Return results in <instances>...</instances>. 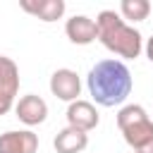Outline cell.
<instances>
[{"label":"cell","mask_w":153,"mask_h":153,"mask_svg":"<svg viewBox=\"0 0 153 153\" xmlns=\"http://www.w3.org/2000/svg\"><path fill=\"white\" fill-rule=\"evenodd\" d=\"M14 115L22 124L26 127H36V124H43L45 117H48V103L36 96V93H26L22 96L17 103H14Z\"/></svg>","instance_id":"8992f818"},{"label":"cell","mask_w":153,"mask_h":153,"mask_svg":"<svg viewBox=\"0 0 153 153\" xmlns=\"http://www.w3.org/2000/svg\"><path fill=\"white\" fill-rule=\"evenodd\" d=\"M53 146L57 153H84L88 146V134L74 127H65L53 139Z\"/></svg>","instance_id":"8fae6325"},{"label":"cell","mask_w":153,"mask_h":153,"mask_svg":"<svg viewBox=\"0 0 153 153\" xmlns=\"http://www.w3.org/2000/svg\"><path fill=\"white\" fill-rule=\"evenodd\" d=\"M148 14H151V2L148 0H122L120 2V17L129 24H134V22H143V19H148Z\"/></svg>","instance_id":"7c38bea8"},{"label":"cell","mask_w":153,"mask_h":153,"mask_svg":"<svg viewBox=\"0 0 153 153\" xmlns=\"http://www.w3.org/2000/svg\"><path fill=\"white\" fill-rule=\"evenodd\" d=\"M19 93V67L12 57L0 55V115H7Z\"/></svg>","instance_id":"277c9868"},{"label":"cell","mask_w":153,"mask_h":153,"mask_svg":"<svg viewBox=\"0 0 153 153\" xmlns=\"http://www.w3.org/2000/svg\"><path fill=\"white\" fill-rule=\"evenodd\" d=\"M65 33L74 45H88L98 38V26H96V19L86 14H74L65 22Z\"/></svg>","instance_id":"9c48e42d"},{"label":"cell","mask_w":153,"mask_h":153,"mask_svg":"<svg viewBox=\"0 0 153 153\" xmlns=\"http://www.w3.org/2000/svg\"><path fill=\"white\" fill-rule=\"evenodd\" d=\"M38 134L31 129H10L0 134V153H36Z\"/></svg>","instance_id":"ba28073f"},{"label":"cell","mask_w":153,"mask_h":153,"mask_svg":"<svg viewBox=\"0 0 153 153\" xmlns=\"http://www.w3.org/2000/svg\"><path fill=\"white\" fill-rule=\"evenodd\" d=\"M96 26H98V41L110 53H115L117 57H122V60H136L141 55L143 38H141V33L131 24H127L120 17V12H115V10L98 12Z\"/></svg>","instance_id":"7a4b0ae2"},{"label":"cell","mask_w":153,"mask_h":153,"mask_svg":"<svg viewBox=\"0 0 153 153\" xmlns=\"http://www.w3.org/2000/svg\"><path fill=\"white\" fill-rule=\"evenodd\" d=\"M50 93L57 100H65V103L79 100V96H81V79H79V74L74 69H69V67L55 69L53 76H50Z\"/></svg>","instance_id":"5b68a950"},{"label":"cell","mask_w":153,"mask_h":153,"mask_svg":"<svg viewBox=\"0 0 153 153\" xmlns=\"http://www.w3.org/2000/svg\"><path fill=\"white\" fill-rule=\"evenodd\" d=\"M146 57H148V60L153 62V36H151V38L146 41Z\"/></svg>","instance_id":"4fadbf2b"},{"label":"cell","mask_w":153,"mask_h":153,"mask_svg":"<svg viewBox=\"0 0 153 153\" xmlns=\"http://www.w3.org/2000/svg\"><path fill=\"white\" fill-rule=\"evenodd\" d=\"M136 153H153V141H151V143H146V146H143L141 151H136Z\"/></svg>","instance_id":"5bb4252c"},{"label":"cell","mask_w":153,"mask_h":153,"mask_svg":"<svg viewBox=\"0 0 153 153\" xmlns=\"http://www.w3.org/2000/svg\"><path fill=\"white\" fill-rule=\"evenodd\" d=\"M65 117H67V127L81 129V131H86V134H88L91 129H96L98 122H100V115H98L96 105H93L91 100H81V98L67 105Z\"/></svg>","instance_id":"52a82bcc"},{"label":"cell","mask_w":153,"mask_h":153,"mask_svg":"<svg viewBox=\"0 0 153 153\" xmlns=\"http://www.w3.org/2000/svg\"><path fill=\"white\" fill-rule=\"evenodd\" d=\"M19 7L26 14H31V17H36V19L45 22V24L62 19V14L67 10L65 0H22Z\"/></svg>","instance_id":"30bf717a"},{"label":"cell","mask_w":153,"mask_h":153,"mask_svg":"<svg viewBox=\"0 0 153 153\" xmlns=\"http://www.w3.org/2000/svg\"><path fill=\"white\" fill-rule=\"evenodd\" d=\"M117 127L122 131V139L129 148L141 151L146 143L153 141V120L148 117L146 108L139 103H129L122 105L117 112Z\"/></svg>","instance_id":"3957f363"},{"label":"cell","mask_w":153,"mask_h":153,"mask_svg":"<svg viewBox=\"0 0 153 153\" xmlns=\"http://www.w3.org/2000/svg\"><path fill=\"white\" fill-rule=\"evenodd\" d=\"M86 86H88L91 98L98 105H103V108H117V105H122L129 98V93L134 88V79H131L129 67L122 60L108 57V60L96 62L88 69Z\"/></svg>","instance_id":"6da1fadb"}]
</instances>
